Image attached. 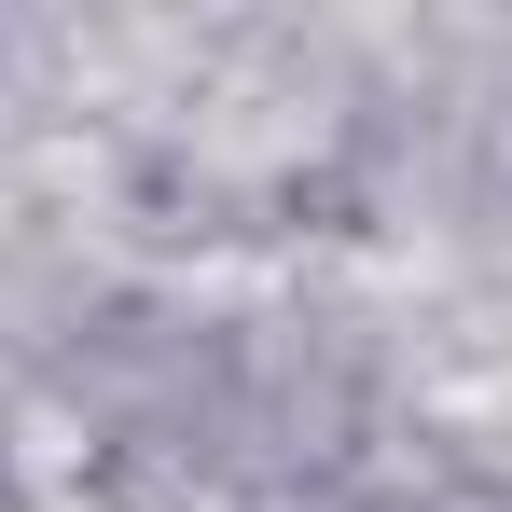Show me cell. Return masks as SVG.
I'll return each mask as SVG.
<instances>
[]
</instances>
